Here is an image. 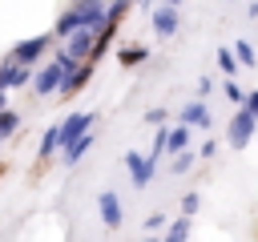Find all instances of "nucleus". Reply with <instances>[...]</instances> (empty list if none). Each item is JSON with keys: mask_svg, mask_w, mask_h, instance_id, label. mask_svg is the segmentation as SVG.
<instances>
[{"mask_svg": "<svg viewBox=\"0 0 258 242\" xmlns=\"http://www.w3.org/2000/svg\"><path fill=\"white\" fill-rule=\"evenodd\" d=\"M85 129H89V117H73V121H64L60 125V141H77V137H85Z\"/></svg>", "mask_w": 258, "mask_h": 242, "instance_id": "6e6552de", "label": "nucleus"}, {"mask_svg": "<svg viewBox=\"0 0 258 242\" xmlns=\"http://www.w3.org/2000/svg\"><path fill=\"white\" fill-rule=\"evenodd\" d=\"M44 44H48V40H28V44L20 48V60H32V56H36V52H40Z\"/></svg>", "mask_w": 258, "mask_h": 242, "instance_id": "f3484780", "label": "nucleus"}, {"mask_svg": "<svg viewBox=\"0 0 258 242\" xmlns=\"http://www.w3.org/2000/svg\"><path fill=\"white\" fill-rule=\"evenodd\" d=\"M60 73H64L60 65H56V69H44V73L36 77V89H40V93H48V89H60Z\"/></svg>", "mask_w": 258, "mask_h": 242, "instance_id": "9b49d317", "label": "nucleus"}, {"mask_svg": "<svg viewBox=\"0 0 258 242\" xmlns=\"http://www.w3.org/2000/svg\"><path fill=\"white\" fill-rule=\"evenodd\" d=\"M189 230H194V222H189V218H173V222L165 226L161 242H189Z\"/></svg>", "mask_w": 258, "mask_h": 242, "instance_id": "0eeeda50", "label": "nucleus"}, {"mask_svg": "<svg viewBox=\"0 0 258 242\" xmlns=\"http://www.w3.org/2000/svg\"><path fill=\"white\" fill-rule=\"evenodd\" d=\"M214 153H218V141H214V137H210V141H202V149H198V157H214Z\"/></svg>", "mask_w": 258, "mask_h": 242, "instance_id": "412c9836", "label": "nucleus"}, {"mask_svg": "<svg viewBox=\"0 0 258 242\" xmlns=\"http://www.w3.org/2000/svg\"><path fill=\"white\" fill-rule=\"evenodd\" d=\"M230 48H234V56H238V65H242V69H254V65H258V56H254V44H250V40H234Z\"/></svg>", "mask_w": 258, "mask_h": 242, "instance_id": "1a4fd4ad", "label": "nucleus"}, {"mask_svg": "<svg viewBox=\"0 0 258 242\" xmlns=\"http://www.w3.org/2000/svg\"><path fill=\"white\" fill-rule=\"evenodd\" d=\"M125 165H129V173H133V186H149V177H153V161L149 157H141V153H129L125 157Z\"/></svg>", "mask_w": 258, "mask_h": 242, "instance_id": "20e7f679", "label": "nucleus"}, {"mask_svg": "<svg viewBox=\"0 0 258 242\" xmlns=\"http://www.w3.org/2000/svg\"><path fill=\"white\" fill-rule=\"evenodd\" d=\"M189 165H194V149H185V153H177V157H173V173H185Z\"/></svg>", "mask_w": 258, "mask_h": 242, "instance_id": "dca6fc26", "label": "nucleus"}, {"mask_svg": "<svg viewBox=\"0 0 258 242\" xmlns=\"http://www.w3.org/2000/svg\"><path fill=\"white\" fill-rule=\"evenodd\" d=\"M149 56V48L145 44H133V48H121V65H141Z\"/></svg>", "mask_w": 258, "mask_h": 242, "instance_id": "f8f14e48", "label": "nucleus"}, {"mask_svg": "<svg viewBox=\"0 0 258 242\" xmlns=\"http://www.w3.org/2000/svg\"><path fill=\"white\" fill-rule=\"evenodd\" d=\"M177 121L189 125V129H210V109H206V101H189V105L177 113Z\"/></svg>", "mask_w": 258, "mask_h": 242, "instance_id": "f03ea898", "label": "nucleus"}, {"mask_svg": "<svg viewBox=\"0 0 258 242\" xmlns=\"http://www.w3.org/2000/svg\"><path fill=\"white\" fill-rule=\"evenodd\" d=\"M226 97H230V101H234L238 109L246 105V93H242V85H238V81H226Z\"/></svg>", "mask_w": 258, "mask_h": 242, "instance_id": "4468645a", "label": "nucleus"}, {"mask_svg": "<svg viewBox=\"0 0 258 242\" xmlns=\"http://www.w3.org/2000/svg\"><path fill=\"white\" fill-rule=\"evenodd\" d=\"M153 28H157L161 36H173V32H177V8H173V4L157 8V12H153Z\"/></svg>", "mask_w": 258, "mask_h": 242, "instance_id": "39448f33", "label": "nucleus"}, {"mask_svg": "<svg viewBox=\"0 0 258 242\" xmlns=\"http://www.w3.org/2000/svg\"><path fill=\"white\" fill-rule=\"evenodd\" d=\"M141 242H161V238H141Z\"/></svg>", "mask_w": 258, "mask_h": 242, "instance_id": "b1692460", "label": "nucleus"}, {"mask_svg": "<svg viewBox=\"0 0 258 242\" xmlns=\"http://www.w3.org/2000/svg\"><path fill=\"white\" fill-rule=\"evenodd\" d=\"M198 206H202V198H198V194H185V198H181V218H194Z\"/></svg>", "mask_w": 258, "mask_h": 242, "instance_id": "2eb2a0df", "label": "nucleus"}, {"mask_svg": "<svg viewBox=\"0 0 258 242\" xmlns=\"http://www.w3.org/2000/svg\"><path fill=\"white\" fill-rule=\"evenodd\" d=\"M12 81H16V85H20V81H24V69H8V73H4V77H0V85H12Z\"/></svg>", "mask_w": 258, "mask_h": 242, "instance_id": "6ab92c4d", "label": "nucleus"}, {"mask_svg": "<svg viewBox=\"0 0 258 242\" xmlns=\"http://www.w3.org/2000/svg\"><path fill=\"white\" fill-rule=\"evenodd\" d=\"M97 206H101V222H105L109 230H117V226H121V218H125V214H121V198L105 190V194L97 198Z\"/></svg>", "mask_w": 258, "mask_h": 242, "instance_id": "7ed1b4c3", "label": "nucleus"}, {"mask_svg": "<svg viewBox=\"0 0 258 242\" xmlns=\"http://www.w3.org/2000/svg\"><path fill=\"white\" fill-rule=\"evenodd\" d=\"M189 137H194V129H189V125H177V129H169V141H165V149L177 157V153H185V149H189Z\"/></svg>", "mask_w": 258, "mask_h": 242, "instance_id": "423d86ee", "label": "nucleus"}, {"mask_svg": "<svg viewBox=\"0 0 258 242\" xmlns=\"http://www.w3.org/2000/svg\"><path fill=\"white\" fill-rule=\"evenodd\" d=\"M242 109H246L250 117H258V89H254V93H246V105H242Z\"/></svg>", "mask_w": 258, "mask_h": 242, "instance_id": "aec40b11", "label": "nucleus"}, {"mask_svg": "<svg viewBox=\"0 0 258 242\" xmlns=\"http://www.w3.org/2000/svg\"><path fill=\"white\" fill-rule=\"evenodd\" d=\"M169 4H173V8H177V4H181V0H169Z\"/></svg>", "mask_w": 258, "mask_h": 242, "instance_id": "393cba45", "label": "nucleus"}, {"mask_svg": "<svg viewBox=\"0 0 258 242\" xmlns=\"http://www.w3.org/2000/svg\"><path fill=\"white\" fill-rule=\"evenodd\" d=\"M12 129H16V117L4 113V117H0V133H12Z\"/></svg>", "mask_w": 258, "mask_h": 242, "instance_id": "5701e85b", "label": "nucleus"}, {"mask_svg": "<svg viewBox=\"0 0 258 242\" xmlns=\"http://www.w3.org/2000/svg\"><path fill=\"white\" fill-rule=\"evenodd\" d=\"M145 121H149V125H165V109H149Z\"/></svg>", "mask_w": 258, "mask_h": 242, "instance_id": "4be33fe9", "label": "nucleus"}, {"mask_svg": "<svg viewBox=\"0 0 258 242\" xmlns=\"http://www.w3.org/2000/svg\"><path fill=\"white\" fill-rule=\"evenodd\" d=\"M254 133H258V117H250L246 109H234L230 121H226V141H230L234 149H246V145L254 141Z\"/></svg>", "mask_w": 258, "mask_h": 242, "instance_id": "f257e3e1", "label": "nucleus"}, {"mask_svg": "<svg viewBox=\"0 0 258 242\" xmlns=\"http://www.w3.org/2000/svg\"><path fill=\"white\" fill-rule=\"evenodd\" d=\"M165 226H169L165 214H149V218H145V230H165Z\"/></svg>", "mask_w": 258, "mask_h": 242, "instance_id": "a211bd4d", "label": "nucleus"}, {"mask_svg": "<svg viewBox=\"0 0 258 242\" xmlns=\"http://www.w3.org/2000/svg\"><path fill=\"white\" fill-rule=\"evenodd\" d=\"M218 69H222V73H226V77H234V73H238V69H242V65H238V56H234V48H230V44H222V48H218Z\"/></svg>", "mask_w": 258, "mask_h": 242, "instance_id": "9d476101", "label": "nucleus"}, {"mask_svg": "<svg viewBox=\"0 0 258 242\" xmlns=\"http://www.w3.org/2000/svg\"><path fill=\"white\" fill-rule=\"evenodd\" d=\"M89 145H93V137H89V133H85V137H77V141H73V145H69V149H64V157H69V161H77V157H81V153H85V149H89Z\"/></svg>", "mask_w": 258, "mask_h": 242, "instance_id": "ddd939ff", "label": "nucleus"}]
</instances>
